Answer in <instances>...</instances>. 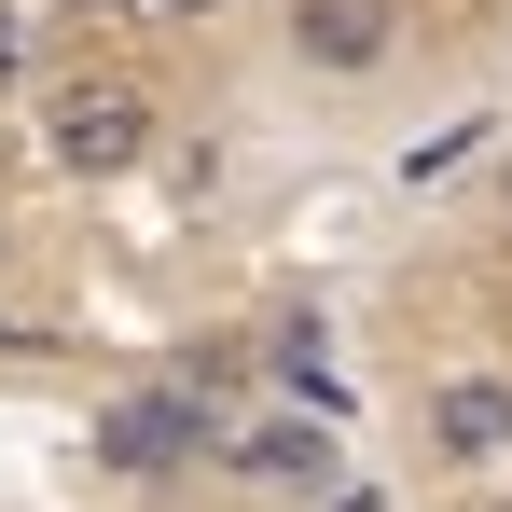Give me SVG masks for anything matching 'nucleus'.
<instances>
[{
  "mask_svg": "<svg viewBox=\"0 0 512 512\" xmlns=\"http://www.w3.org/2000/svg\"><path fill=\"white\" fill-rule=\"evenodd\" d=\"M277 56H291L305 84H374V70L402 56V0H291V14H277Z\"/></svg>",
  "mask_w": 512,
  "mask_h": 512,
  "instance_id": "3",
  "label": "nucleus"
},
{
  "mask_svg": "<svg viewBox=\"0 0 512 512\" xmlns=\"http://www.w3.org/2000/svg\"><path fill=\"white\" fill-rule=\"evenodd\" d=\"M263 374H277L305 416H333V429H346V374H333V333H319V319H277V333H263Z\"/></svg>",
  "mask_w": 512,
  "mask_h": 512,
  "instance_id": "6",
  "label": "nucleus"
},
{
  "mask_svg": "<svg viewBox=\"0 0 512 512\" xmlns=\"http://www.w3.org/2000/svg\"><path fill=\"white\" fill-rule=\"evenodd\" d=\"M42 139H56L70 180H125L139 153H153V97L139 84H70L56 111H42Z\"/></svg>",
  "mask_w": 512,
  "mask_h": 512,
  "instance_id": "4",
  "label": "nucleus"
},
{
  "mask_svg": "<svg viewBox=\"0 0 512 512\" xmlns=\"http://www.w3.org/2000/svg\"><path fill=\"white\" fill-rule=\"evenodd\" d=\"M14 56H28V28H14V14H0V70H14Z\"/></svg>",
  "mask_w": 512,
  "mask_h": 512,
  "instance_id": "7",
  "label": "nucleus"
},
{
  "mask_svg": "<svg viewBox=\"0 0 512 512\" xmlns=\"http://www.w3.org/2000/svg\"><path fill=\"white\" fill-rule=\"evenodd\" d=\"M499 222H512V139H499Z\"/></svg>",
  "mask_w": 512,
  "mask_h": 512,
  "instance_id": "8",
  "label": "nucleus"
},
{
  "mask_svg": "<svg viewBox=\"0 0 512 512\" xmlns=\"http://www.w3.org/2000/svg\"><path fill=\"white\" fill-rule=\"evenodd\" d=\"M97 457L125 471V485H180L194 457H208V388L167 374V388H125L111 416H97Z\"/></svg>",
  "mask_w": 512,
  "mask_h": 512,
  "instance_id": "1",
  "label": "nucleus"
},
{
  "mask_svg": "<svg viewBox=\"0 0 512 512\" xmlns=\"http://www.w3.org/2000/svg\"><path fill=\"white\" fill-rule=\"evenodd\" d=\"M485 512H512V485H499V499H485Z\"/></svg>",
  "mask_w": 512,
  "mask_h": 512,
  "instance_id": "9",
  "label": "nucleus"
},
{
  "mask_svg": "<svg viewBox=\"0 0 512 512\" xmlns=\"http://www.w3.org/2000/svg\"><path fill=\"white\" fill-rule=\"evenodd\" d=\"M222 471H236L250 499H333L346 443H333V416H250L236 443H222Z\"/></svg>",
  "mask_w": 512,
  "mask_h": 512,
  "instance_id": "5",
  "label": "nucleus"
},
{
  "mask_svg": "<svg viewBox=\"0 0 512 512\" xmlns=\"http://www.w3.org/2000/svg\"><path fill=\"white\" fill-rule=\"evenodd\" d=\"M416 443H429V471H512V374H499V360H457V374H429Z\"/></svg>",
  "mask_w": 512,
  "mask_h": 512,
  "instance_id": "2",
  "label": "nucleus"
},
{
  "mask_svg": "<svg viewBox=\"0 0 512 512\" xmlns=\"http://www.w3.org/2000/svg\"><path fill=\"white\" fill-rule=\"evenodd\" d=\"M0 263H14V236H0Z\"/></svg>",
  "mask_w": 512,
  "mask_h": 512,
  "instance_id": "10",
  "label": "nucleus"
}]
</instances>
